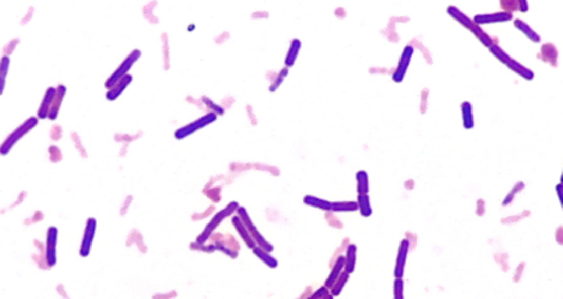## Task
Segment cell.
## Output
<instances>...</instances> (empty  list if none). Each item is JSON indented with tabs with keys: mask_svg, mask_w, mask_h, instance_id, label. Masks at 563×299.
<instances>
[{
	"mask_svg": "<svg viewBox=\"0 0 563 299\" xmlns=\"http://www.w3.org/2000/svg\"><path fill=\"white\" fill-rule=\"evenodd\" d=\"M489 50H491V52L494 54V56L497 57V59L500 61L501 63L506 65L511 69V71L515 72L516 74L521 76L522 78L526 79V81H531V79H534V72H532L531 69L523 67L522 65H520L517 61L511 59L509 54L505 52V51L500 47V46L493 45V46H491V47H489Z\"/></svg>",
	"mask_w": 563,
	"mask_h": 299,
	"instance_id": "cell-1",
	"label": "cell"
},
{
	"mask_svg": "<svg viewBox=\"0 0 563 299\" xmlns=\"http://www.w3.org/2000/svg\"><path fill=\"white\" fill-rule=\"evenodd\" d=\"M238 208H239V204L237 202H232V203L228 204V205L225 207L224 209H222L221 212H218L217 214L214 215V218H213L212 220L209 221L208 224H207V227L205 228V230H203V233L201 234L198 237H197L196 244H198V245H205V244L207 242V240L211 237L212 233L215 230V229H217V227L219 224H221L222 220L227 218V216L232 215L234 212H237V210H238Z\"/></svg>",
	"mask_w": 563,
	"mask_h": 299,
	"instance_id": "cell-2",
	"label": "cell"
},
{
	"mask_svg": "<svg viewBox=\"0 0 563 299\" xmlns=\"http://www.w3.org/2000/svg\"><path fill=\"white\" fill-rule=\"evenodd\" d=\"M237 213H238V216L240 219H242V221L244 222L246 229H248V231L250 233L252 240L255 241V244H257L259 247H261L264 251L271 252L274 250V246L270 242H267V241L265 240V237H264L263 235L259 233V230L257 229V227L254 225V222H252L250 216H249V214H248V212H246V209L243 208V207H239L238 210H237Z\"/></svg>",
	"mask_w": 563,
	"mask_h": 299,
	"instance_id": "cell-3",
	"label": "cell"
},
{
	"mask_svg": "<svg viewBox=\"0 0 563 299\" xmlns=\"http://www.w3.org/2000/svg\"><path fill=\"white\" fill-rule=\"evenodd\" d=\"M38 124H39V119L35 118V117H31V118L27 119V120L23 125H20V126L17 127L16 130H14L13 133H11L10 135H9L7 139L4 140V142H3L2 155L9 154V151L13 148V146L15 145V143L19 141V140L24 135H26V134L29 133L30 130H32L33 127H35Z\"/></svg>",
	"mask_w": 563,
	"mask_h": 299,
	"instance_id": "cell-4",
	"label": "cell"
},
{
	"mask_svg": "<svg viewBox=\"0 0 563 299\" xmlns=\"http://www.w3.org/2000/svg\"><path fill=\"white\" fill-rule=\"evenodd\" d=\"M140 56H141V51H140V50H133L132 52L129 53V56H128L126 59L124 60L123 62H121V65L118 67L117 69H115V72L113 73L111 77L108 78V81H106V83H105V88L111 89V88L114 87V85L117 84L118 82H119L120 79L124 77V76H126L128 72H129V69L134 66V63H135L136 61L140 59Z\"/></svg>",
	"mask_w": 563,
	"mask_h": 299,
	"instance_id": "cell-5",
	"label": "cell"
},
{
	"mask_svg": "<svg viewBox=\"0 0 563 299\" xmlns=\"http://www.w3.org/2000/svg\"><path fill=\"white\" fill-rule=\"evenodd\" d=\"M217 117H218V115L215 114V113H213V111L208 113V114H206L205 117L199 118L198 120L193 121V123L186 125V126L181 127V129H178L175 133V137L177 140H182V139H185V137L192 135L193 133H196V131L202 129V127H206L207 125L214 123V121L217 120Z\"/></svg>",
	"mask_w": 563,
	"mask_h": 299,
	"instance_id": "cell-6",
	"label": "cell"
},
{
	"mask_svg": "<svg viewBox=\"0 0 563 299\" xmlns=\"http://www.w3.org/2000/svg\"><path fill=\"white\" fill-rule=\"evenodd\" d=\"M413 52H415V48H413L411 45H407L406 47L404 48L403 53H401L400 61H398V66L396 71H395L394 74H392V81H394L395 83H401V82H403L405 74H406L407 72V68H409L410 66Z\"/></svg>",
	"mask_w": 563,
	"mask_h": 299,
	"instance_id": "cell-7",
	"label": "cell"
},
{
	"mask_svg": "<svg viewBox=\"0 0 563 299\" xmlns=\"http://www.w3.org/2000/svg\"><path fill=\"white\" fill-rule=\"evenodd\" d=\"M96 228H97V220L94 218L88 219L86 229H84L83 239H82V245L80 250V255L82 257H88L90 254V249H92V242L94 239V235H96Z\"/></svg>",
	"mask_w": 563,
	"mask_h": 299,
	"instance_id": "cell-8",
	"label": "cell"
},
{
	"mask_svg": "<svg viewBox=\"0 0 563 299\" xmlns=\"http://www.w3.org/2000/svg\"><path fill=\"white\" fill-rule=\"evenodd\" d=\"M57 234H59V231H57L56 227L48 228L46 240V262L48 267H53L56 265Z\"/></svg>",
	"mask_w": 563,
	"mask_h": 299,
	"instance_id": "cell-9",
	"label": "cell"
},
{
	"mask_svg": "<svg viewBox=\"0 0 563 299\" xmlns=\"http://www.w3.org/2000/svg\"><path fill=\"white\" fill-rule=\"evenodd\" d=\"M513 20V14L510 11H501V13H493V14H484V15H477L474 16L473 23L476 25L480 26L484 24H497V23H506V21Z\"/></svg>",
	"mask_w": 563,
	"mask_h": 299,
	"instance_id": "cell-10",
	"label": "cell"
},
{
	"mask_svg": "<svg viewBox=\"0 0 563 299\" xmlns=\"http://www.w3.org/2000/svg\"><path fill=\"white\" fill-rule=\"evenodd\" d=\"M410 250V242L407 239L401 240L400 247H398V254L396 258V266H395L394 274L396 278H403L404 271H405V265H406V258L409 255Z\"/></svg>",
	"mask_w": 563,
	"mask_h": 299,
	"instance_id": "cell-11",
	"label": "cell"
},
{
	"mask_svg": "<svg viewBox=\"0 0 563 299\" xmlns=\"http://www.w3.org/2000/svg\"><path fill=\"white\" fill-rule=\"evenodd\" d=\"M56 91H57V88H53V87H50L47 89L46 94H45V97H44V99H42L40 109H39V111H38V118L39 119L48 118V114H50V110H51V106H52L55 96H56Z\"/></svg>",
	"mask_w": 563,
	"mask_h": 299,
	"instance_id": "cell-12",
	"label": "cell"
},
{
	"mask_svg": "<svg viewBox=\"0 0 563 299\" xmlns=\"http://www.w3.org/2000/svg\"><path fill=\"white\" fill-rule=\"evenodd\" d=\"M344 266H346V257H344V256H339V257L337 258V261H336V264H334L333 268H332L330 276H328L327 279H325L324 287H327L328 289H331L332 287H333L334 283L337 282V279L339 278L340 274L343 273Z\"/></svg>",
	"mask_w": 563,
	"mask_h": 299,
	"instance_id": "cell-13",
	"label": "cell"
},
{
	"mask_svg": "<svg viewBox=\"0 0 563 299\" xmlns=\"http://www.w3.org/2000/svg\"><path fill=\"white\" fill-rule=\"evenodd\" d=\"M232 224L234 225V228L237 229V231L239 233L240 237L244 240V242L246 244V246H248L249 249H254V247H257V244H255V241L252 240L250 233H249L248 229H246V227L244 225V222L242 221V219H240L238 215L233 216Z\"/></svg>",
	"mask_w": 563,
	"mask_h": 299,
	"instance_id": "cell-14",
	"label": "cell"
},
{
	"mask_svg": "<svg viewBox=\"0 0 563 299\" xmlns=\"http://www.w3.org/2000/svg\"><path fill=\"white\" fill-rule=\"evenodd\" d=\"M132 81H133L132 76H130V74L124 76V77L121 78L120 81L114 85V87H112L111 89H109L108 93H106V99H108V100H115V99H117V98L119 97L120 94L126 89L128 85L132 83Z\"/></svg>",
	"mask_w": 563,
	"mask_h": 299,
	"instance_id": "cell-15",
	"label": "cell"
},
{
	"mask_svg": "<svg viewBox=\"0 0 563 299\" xmlns=\"http://www.w3.org/2000/svg\"><path fill=\"white\" fill-rule=\"evenodd\" d=\"M65 94H66V87H65V85L60 84L59 87H57L56 96H55L52 106H51L50 114H48V119H50V120H52V121L56 120L57 115H59L60 106H61V104H62V99H63V97H65Z\"/></svg>",
	"mask_w": 563,
	"mask_h": 299,
	"instance_id": "cell-16",
	"label": "cell"
},
{
	"mask_svg": "<svg viewBox=\"0 0 563 299\" xmlns=\"http://www.w3.org/2000/svg\"><path fill=\"white\" fill-rule=\"evenodd\" d=\"M447 13H448L452 17H455V19L457 20L459 24H462V25H463L464 27H467L468 30H470V31L473 30V27L476 26V24L473 23V20H470L469 17L467 16V15H464L463 13H462V11L459 10L458 8L448 7V8H447Z\"/></svg>",
	"mask_w": 563,
	"mask_h": 299,
	"instance_id": "cell-17",
	"label": "cell"
},
{
	"mask_svg": "<svg viewBox=\"0 0 563 299\" xmlns=\"http://www.w3.org/2000/svg\"><path fill=\"white\" fill-rule=\"evenodd\" d=\"M346 257V266L344 271L347 273H353L355 270V264H357V245L354 244H349L347 247V255Z\"/></svg>",
	"mask_w": 563,
	"mask_h": 299,
	"instance_id": "cell-18",
	"label": "cell"
},
{
	"mask_svg": "<svg viewBox=\"0 0 563 299\" xmlns=\"http://www.w3.org/2000/svg\"><path fill=\"white\" fill-rule=\"evenodd\" d=\"M303 203H305L306 205L313 207V208L324 210V212H331L332 210V202H328V200L325 199H321V198L315 197V195H305V198H303Z\"/></svg>",
	"mask_w": 563,
	"mask_h": 299,
	"instance_id": "cell-19",
	"label": "cell"
},
{
	"mask_svg": "<svg viewBox=\"0 0 563 299\" xmlns=\"http://www.w3.org/2000/svg\"><path fill=\"white\" fill-rule=\"evenodd\" d=\"M462 119H463L464 129L470 130L474 127V118H473V106L469 102H463L461 105Z\"/></svg>",
	"mask_w": 563,
	"mask_h": 299,
	"instance_id": "cell-20",
	"label": "cell"
},
{
	"mask_svg": "<svg viewBox=\"0 0 563 299\" xmlns=\"http://www.w3.org/2000/svg\"><path fill=\"white\" fill-rule=\"evenodd\" d=\"M301 46H302V42L300 41L298 39H294L291 41V45H290V48H288V52H287V56H286L285 59V65L286 67H292L295 65V62H296L297 57H298V52H300L301 50Z\"/></svg>",
	"mask_w": 563,
	"mask_h": 299,
	"instance_id": "cell-21",
	"label": "cell"
},
{
	"mask_svg": "<svg viewBox=\"0 0 563 299\" xmlns=\"http://www.w3.org/2000/svg\"><path fill=\"white\" fill-rule=\"evenodd\" d=\"M514 25H515V27L517 30H520L523 35L528 36L529 39L531 40V41L534 42H541V36L537 35V32H535L534 30L531 29L530 26L528 25V24L525 23V21L520 20V19H516L515 23H514Z\"/></svg>",
	"mask_w": 563,
	"mask_h": 299,
	"instance_id": "cell-22",
	"label": "cell"
},
{
	"mask_svg": "<svg viewBox=\"0 0 563 299\" xmlns=\"http://www.w3.org/2000/svg\"><path fill=\"white\" fill-rule=\"evenodd\" d=\"M252 251H254L255 256H258L259 260L263 261L267 267H270V268L278 267V265H279L278 260H276L275 257H273V256L270 255V252L264 251V250L261 249V247H259V246L254 247V249H252Z\"/></svg>",
	"mask_w": 563,
	"mask_h": 299,
	"instance_id": "cell-23",
	"label": "cell"
},
{
	"mask_svg": "<svg viewBox=\"0 0 563 299\" xmlns=\"http://www.w3.org/2000/svg\"><path fill=\"white\" fill-rule=\"evenodd\" d=\"M358 208H359V212H360V214L364 216V218H369V216L371 215V213H373V209H371V204H370V198L368 194H358Z\"/></svg>",
	"mask_w": 563,
	"mask_h": 299,
	"instance_id": "cell-24",
	"label": "cell"
},
{
	"mask_svg": "<svg viewBox=\"0 0 563 299\" xmlns=\"http://www.w3.org/2000/svg\"><path fill=\"white\" fill-rule=\"evenodd\" d=\"M355 210H359L357 202H332L331 212L348 213L355 212Z\"/></svg>",
	"mask_w": 563,
	"mask_h": 299,
	"instance_id": "cell-25",
	"label": "cell"
},
{
	"mask_svg": "<svg viewBox=\"0 0 563 299\" xmlns=\"http://www.w3.org/2000/svg\"><path fill=\"white\" fill-rule=\"evenodd\" d=\"M357 182H358V193L359 194H368L369 192V176L365 171H358L357 173Z\"/></svg>",
	"mask_w": 563,
	"mask_h": 299,
	"instance_id": "cell-26",
	"label": "cell"
},
{
	"mask_svg": "<svg viewBox=\"0 0 563 299\" xmlns=\"http://www.w3.org/2000/svg\"><path fill=\"white\" fill-rule=\"evenodd\" d=\"M546 50L542 47V53H541V59L546 61L547 63H551L552 66L557 65V50L553 45H544Z\"/></svg>",
	"mask_w": 563,
	"mask_h": 299,
	"instance_id": "cell-27",
	"label": "cell"
},
{
	"mask_svg": "<svg viewBox=\"0 0 563 299\" xmlns=\"http://www.w3.org/2000/svg\"><path fill=\"white\" fill-rule=\"evenodd\" d=\"M348 278H349V273H347L346 271H343V273L340 274L339 278L337 279V282L334 283L333 287L330 289L331 294L333 295V297H337V295H339L340 293H342L343 288H344L347 282H348Z\"/></svg>",
	"mask_w": 563,
	"mask_h": 299,
	"instance_id": "cell-28",
	"label": "cell"
},
{
	"mask_svg": "<svg viewBox=\"0 0 563 299\" xmlns=\"http://www.w3.org/2000/svg\"><path fill=\"white\" fill-rule=\"evenodd\" d=\"M471 32H473L474 35H476L477 38L480 40V42H482L484 46H486V47H491V46H493L492 38H491V36L486 35V33L483 31V29L480 26H478V25L474 26L473 30H471Z\"/></svg>",
	"mask_w": 563,
	"mask_h": 299,
	"instance_id": "cell-29",
	"label": "cell"
},
{
	"mask_svg": "<svg viewBox=\"0 0 563 299\" xmlns=\"http://www.w3.org/2000/svg\"><path fill=\"white\" fill-rule=\"evenodd\" d=\"M9 57L8 56H4L2 59V68H0V71H2V73H0V91H3V89H4V77L7 76L8 73V68H9Z\"/></svg>",
	"mask_w": 563,
	"mask_h": 299,
	"instance_id": "cell-30",
	"label": "cell"
},
{
	"mask_svg": "<svg viewBox=\"0 0 563 299\" xmlns=\"http://www.w3.org/2000/svg\"><path fill=\"white\" fill-rule=\"evenodd\" d=\"M394 299H404V281L396 278L394 282Z\"/></svg>",
	"mask_w": 563,
	"mask_h": 299,
	"instance_id": "cell-31",
	"label": "cell"
},
{
	"mask_svg": "<svg viewBox=\"0 0 563 299\" xmlns=\"http://www.w3.org/2000/svg\"><path fill=\"white\" fill-rule=\"evenodd\" d=\"M523 187H525V184H523L522 182H519V183H517V184L515 185V187H514L513 191H511L510 193L506 195V198H505L504 202H503V205L505 207V205H507V204H510L511 202H513L514 197H515L516 193H519V192H521V189H522Z\"/></svg>",
	"mask_w": 563,
	"mask_h": 299,
	"instance_id": "cell-32",
	"label": "cell"
},
{
	"mask_svg": "<svg viewBox=\"0 0 563 299\" xmlns=\"http://www.w3.org/2000/svg\"><path fill=\"white\" fill-rule=\"evenodd\" d=\"M328 294H330V289L323 286L321 287V288H318L317 291L313 293V294L310 295V297H307L306 299H323L324 297H327Z\"/></svg>",
	"mask_w": 563,
	"mask_h": 299,
	"instance_id": "cell-33",
	"label": "cell"
},
{
	"mask_svg": "<svg viewBox=\"0 0 563 299\" xmlns=\"http://www.w3.org/2000/svg\"><path fill=\"white\" fill-rule=\"evenodd\" d=\"M287 74H288V68H287V67H286V68H284L281 72H280L279 77L276 78L275 83H274V84L271 85V87L269 88V89H270V91H271V93H273V91H275L276 89H278V87H279L280 84L282 83V81H284V78H285Z\"/></svg>",
	"mask_w": 563,
	"mask_h": 299,
	"instance_id": "cell-34",
	"label": "cell"
},
{
	"mask_svg": "<svg viewBox=\"0 0 563 299\" xmlns=\"http://www.w3.org/2000/svg\"><path fill=\"white\" fill-rule=\"evenodd\" d=\"M203 100H205L206 104L208 105L209 108L212 109L213 113H215V114H217V115H223V114H224V109H223V108H221V106L217 105V104H214V103H212L211 100L208 99V98H206V97H205V98H203Z\"/></svg>",
	"mask_w": 563,
	"mask_h": 299,
	"instance_id": "cell-35",
	"label": "cell"
},
{
	"mask_svg": "<svg viewBox=\"0 0 563 299\" xmlns=\"http://www.w3.org/2000/svg\"><path fill=\"white\" fill-rule=\"evenodd\" d=\"M517 4H519L520 11H522V13H526V11H528V2H526V0H521V2H519Z\"/></svg>",
	"mask_w": 563,
	"mask_h": 299,
	"instance_id": "cell-36",
	"label": "cell"
},
{
	"mask_svg": "<svg viewBox=\"0 0 563 299\" xmlns=\"http://www.w3.org/2000/svg\"><path fill=\"white\" fill-rule=\"evenodd\" d=\"M323 299H333V295H332V294H331V293H330V294H328V295H327V297H324Z\"/></svg>",
	"mask_w": 563,
	"mask_h": 299,
	"instance_id": "cell-37",
	"label": "cell"
}]
</instances>
